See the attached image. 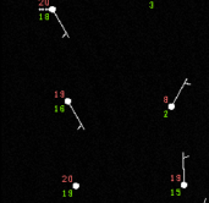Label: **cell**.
Here are the masks:
<instances>
[{
    "mask_svg": "<svg viewBox=\"0 0 209 203\" xmlns=\"http://www.w3.org/2000/svg\"><path fill=\"white\" fill-rule=\"evenodd\" d=\"M39 11H48V12H52L53 15H54L55 17H56V20L59 21V25L61 26V28H63V31H64V33H65V36L64 37H66V38H69L70 36H69V33H67V31H66V28L64 27V25H63V22L60 21V19H59V16L56 15V6H54V5H52V6H49V8H39Z\"/></svg>",
    "mask_w": 209,
    "mask_h": 203,
    "instance_id": "cell-1",
    "label": "cell"
},
{
    "mask_svg": "<svg viewBox=\"0 0 209 203\" xmlns=\"http://www.w3.org/2000/svg\"><path fill=\"white\" fill-rule=\"evenodd\" d=\"M188 158V156H186L185 152H182V181H181V189L182 190H186L188 187V184L186 181V168H185V163H186V159Z\"/></svg>",
    "mask_w": 209,
    "mask_h": 203,
    "instance_id": "cell-2",
    "label": "cell"
},
{
    "mask_svg": "<svg viewBox=\"0 0 209 203\" xmlns=\"http://www.w3.org/2000/svg\"><path fill=\"white\" fill-rule=\"evenodd\" d=\"M191 83H188V79H185V81H184V83H182V86H181V88H180V91H179V93L175 96V98H174V101H173V103H170V104H168V110L169 112H173V110H175L176 108V101L179 99V97H180V93L182 92V90L186 87V86H190Z\"/></svg>",
    "mask_w": 209,
    "mask_h": 203,
    "instance_id": "cell-3",
    "label": "cell"
},
{
    "mask_svg": "<svg viewBox=\"0 0 209 203\" xmlns=\"http://www.w3.org/2000/svg\"><path fill=\"white\" fill-rule=\"evenodd\" d=\"M64 103H65L66 105L71 109V112L74 113V115H75V118H76L77 120H78V124H80V130H85V126L82 125V123H81V119H80V116L77 115V113L75 112V109H74V107H72V104H71V98H67V97H65L64 98Z\"/></svg>",
    "mask_w": 209,
    "mask_h": 203,
    "instance_id": "cell-4",
    "label": "cell"
},
{
    "mask_svg": "<svg viewBox=\"0 0 209 203\" xmlns=\"http://www.w3.org/2000/svg\"><path fill=\"white\" fill-rule=\"evenodd\" d=\"M72 189H74V190H78V189H80V184L74 182V184H72Z\"/></svg>",
    "mask_w": 209,
    "mask_h": 203,
    "instance_id": "cell-5",
    "label": "cell"
},
{
    "mask_svg": "<svg viewBox=\"0 0 209 203\" xmlns=\"http://www.w3.org/2000/svg\"><path fill=\"white\" fill-rule=\"evenodd\" d=\"M203 203H208V202H207V198H204V201H203Z\"/></svg>",
    "mask_w": 209,
    "mask_h": 203,
    "instance_id": "cell-6",
    "label": "cell"
}]
</instances>
